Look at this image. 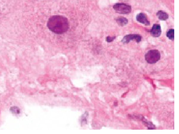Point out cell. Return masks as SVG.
I'll use <instances>...</instances> for the list:
<instances>
[{"label": "cell", "instance_id": "obj_9", "mask_svg": "<svg viewBox=\"0 0 179 134\" xmlns=\"http://www.w3.org/2000/svg\"><path fill=\"white\" fill-rule=\"evenodd\" d=\"M167 36L170 40H174L175 38V30L174 29H170L167 32Z\"/></svg>", "mask_w": 179, "mask_h": 134}, {"label": "cell", "instance_id": "obj_3", "mask_svg": "<svg viewBox=\"0 0 179 134\" xmlns=\"http://www.w3.org/2000/svg\"><path fill=\"white\" fill-rule=\"evenodd\" d=\"M113 8L116 13L119 14H128L131 12V6L124 3L115 4Z\"/></svg>", "mask_w": 179, "mask_h": 134}, {"label": "cell", "instance_id": "obj_8", "mask_svg": "<svg viewBox=\"0 0 179 134\" xmlns=\"http://www.w3.org/2000/svg\"><path fill=\"white\" fill-rule=\"evenodd\" d=\"M118 24L121 26H124L126 25L128 23V19L123 17H119L118 18L115 19Z\"/></svg>", "mask_w": 179, "mask_h": 134}, {"label": "cell", "instance_id": "obj_4", "mask_svg": "<svg viewBox=\"0 0 179 134\" xmlns=\"http://www.w3.org/2000/svg\"><path fill=\"white\" fill-rule=\"evenodd\" d=\"M142 40V37L139 35L137 34H130V35H127L124 36L123 39L122 40V42L123 44H128L131 40H135L137 43L139 42Z\"/></svg>", "mask_w": 179, "mask_h": 134}, {"label": "cell", "instance_id": "obj_5", "mask_svg": "<svg viewBox=\"0 0 179 134\" xmlns=\"http://www.w3.org/2000/svg\"><path fill=\"white\" fill-rule=\"evenodd\" d=\"M136 20L140 23L143 24L146 26H149L150 25L149 21L148 19L146 14L143 13H140L137 15Z\"/></svg>", "mask_w": 179, "mask_h": 134}, {"label": "cell", "instance_id": "obj_7", "mask_svg": "<svg viewBox=\"0 0 179 134\" xmlns=\"http://www.w3.org/2000/svg\"><path fill=\"white\" fill-rule=\"evenodd\" d=\"M156 15L158 16L159 19L161 21H166L169 18V15L166 12H164L163 11H159L156 13Z\"/></svg>", "mask_w": 179, "mask_h": 134}, {"label": "cell", "instance_id": "obj_2", "mask_svg": "<svg viewBox=\"0 0 179 134\" xmlns=\"http://www.w3.org/2000/svg\"><path fill=\"white\" fill-rule=\"evenodd\" d=\"M161 55L158 50L151 49L145 55V60L149 64L156 63L160 60Z\"/></svg>", "mask_w": 179, "mask_h": 134}, {"label": "cell", "instance_id": "obj_1", "mask_svg": "<svg viewBox=\"0 0 179 134\" xmlns=\"http://www.w3.org/2000/svg\"><path fill=\"white\" fill-rule=\"evenodd\" d=\"M47 26L52 32L61 34L67 31L69 24L67 19L64 16L55 15L48 19Z\"/></svg>", "mask_w": 179, "mask_h": 134}, {"label": "cell", "instance_id": "obj_11", "mask_svg": "<svg viewBox=\"0 0 179 134\" xmlns=\"http://www.w3.org/2000/svg\"><path fill=\"white\" fill-rule=\"evenodd\" d=\"M115 38H116V37H109V36H108V37H106V41L108 42V43H111V42H113L114 40H115Z\"/></svg>", "mask_w": 179, "mask_h": 134}, {"label": "cell", "instance_id": "obj_6", "mask_svg": "<svg viewBox=\"0 0 179 134\" xmlns=\"http://www.w3.org/2000/svg\"><path fill=\"white\" fill-rule=\"evenodd\" d=\"M150 32L154 37H159L161 34V26L159 24H154L150 30Z\"/></svg>", "mask_w": 179, "mask_h": 134}, {"label": "cell", "instance_id": "obj_10", "mask_svg": "<svg viewBox=\"0 0 179 134\" xmlns=\"http://www.w3.org/2000/svg\"><path fill=\"white\" fill-rule=\"evenodd\" d=\"M10 111H11L13 113L16 114H18L20 113V110L17 107H12L10 109Z\"/></svg>", "mask_w": 179, "mask_h": 134}]
</instances>
